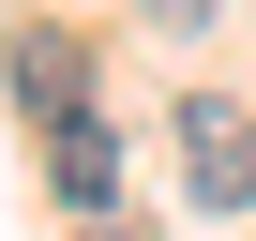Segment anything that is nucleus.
I'll list each match as a JSON object with an SVG mask.
<instances>
[{
  "label": "nucleus",
  "mask_w": 256,
  "mask_h": 241,
  "mask_svg": "<svg viewBox=\"0 0 256 241\" xmlns=\"http://www.w3.org/2000/svg\"><path fill=\"white\" fill-rule=\"evenodd\" d=\"M181 181H196V211H256V106L241 90H181Z\"/></svg>",
  "instance_id": "1"
},
{
  "label": "nucleus",
  "mask_w": 256,
  "mask_h": 241,
  "mask_svg": "<svg viewBox=\"0 0 256 241\" xmlns=\"http://www.w3.org/2000/svg\"><path fill=\"white\" fill-rule=\"evenodd\" d=\"M46 181H60V211H106V196H120V151H106L90 90H76V106H46Z\"/></svg>",
  "instance_id": "2"
}]
</instances>
